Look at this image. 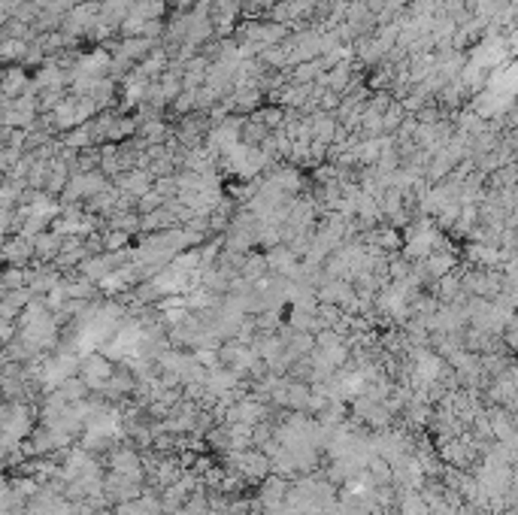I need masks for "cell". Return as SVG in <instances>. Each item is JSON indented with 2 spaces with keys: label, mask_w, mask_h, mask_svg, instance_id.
<instances>
[{
  "label": "cell",
  "mask_w": 518,
  "mask_h": 515,
  "mask_svg": "<svg viewBox=\"0 0 518 515\" xmlns=\"http://www.w3.org/2000/svg\"><path fill=\"white\" fill-rule=\"evenodd\" d=\"M113 376V364L106 361L103 355H88L79 361V379L88 385V388H103Z\"/></svg>",
  "instance_id": "obj_1"
},
{
  "label": "cell",
  "mask_w": 518,
  "mask_h": 515,
  "mask_svg": "<svg viewBox=\"0 0 518 515\" xmlns=\"http://www.w3.org/2000/svg\"><path fill=\"white\" fill-rule=\"evenodd\" d=\"M106 188V182H103V176L100 173H82V176H73L70 182H67V188H64V195H67L70 200H91L94 195H100V191Z\"/></svg>",
  "instance_id": "obj_2"
},
{
  "label": "cell",
  "mask_w": 518,
  "mask_h": 515,
  "mask_svg": "<svg viewBox=\"0 0 518 515\" xmlns=\"http://www.w3.org/2000/svg\"><path fill=\"white\" fill-rule=\"evenodd\" d=\"M433 246H440V234H436L431 225H422L415 234H409L406 255L409 258H427L433 252Z\"/></svg>",
  "instance_id": "obj_3"
},
{
  "label": "cell",
  "mask_w": 518,
  "mask_h": 515,
  "mask_svg": "<svg viewBox=\"0 0 518 515\" xmlns=\"http://www.w3.org/2000/svg\"><path fill=\"white\" fill-rule=\"evenodd\" d=\"M109 467H113L115 476H124V479H131V482H140V458H136V452H131V449L115 452L113 461H109Z\"/></svg>",
  "instance_id": "obj_4"
},
{
  "label": "cell",
  "mask_w": 518,
  "mask_h": 515,
  "mask_svg": "<svg viewBox=\"0 0 518 515\" xmlns=\"http://www.w3.org/2000/svg\"><path fill=\"white\" fill-rule=\"evenodd\" d=\"M122 195H131V197H143L145 191H152V176L145 170H131L122 176Z\"/></svg>",
  "instance_id": "obj_5"
},
{
  "label": "cell",
  "mask_w": 518,
  "mask_h": 515,
  "mask_svg": "<svg viewBox=\"0 0 518 515\" xmlns=\"http://www.w3.org/2000/svg\"><path fill=\"white\" fill-rule=\"evenodd\" d=\"M61 246H64V237L55 234V231H45V234L34 237V255H40V258H58Z\"/></svg>",
  "instance_id": "obj_6"
},
{
  "label": "cell",
  "mask_w": 518,
  "mask_h": 515,
  "mask_svg": "<svg viewBox=\"0 0 518 515\" xmlns=\"http://www.w3.org/2000/svg\"><path fill=\"white\" fill-rule=\"evenodd\" d=\"M454 267V258L449 252H431L424 258V270L436 276V279H443V276H449V270Z\"/></svg>",
  "instance_id": "obj_7"
},
{
  "label": "cell",
  "mask_w": 518,
  "mask_h": 515,
  "mask_svg": "<svg viewBox=\"0 0 518 515\" xmlns=\"http://www.w3.org/2000/svg\"><path fill=\"white\" fill-rule=\"evenodd\" d=\"M282 498H285V482L282 479H270L261 491L264 509H282Z\"/></svg>",
  "instance_id": "obj_8"
},
{
  "label": "cell",
  "mask_w": 518,
  "mask_h": 515,
  "mask_svg": "<svg viewBox=\"0 0 518 515\" xmlns=\"http://www.w3.org/2000/svg\"><path fill=\"white\" fill-rule=\"evenodd\" d=\"M240 467H243L245 476H264V473H267V467H270V461L264 455L252 452V455H243L240 458Z\"/></svg>",
  "instance_id": "obj_9"
},
{
  "label": "cell",
  "mask_w": 518,
  "mask_h": 515,
  "mask_svg": "<svg viewBox=\"0 0 518 515\" xmlns=\"http://www.w3.org/2000/svg\"><path fill=\"white\" fill-rule=\"evenodd\" d=\"M206 385H209V391H218V394H222V391H227V388H233V385H236V373L233 370H213V373H209V379H206Z\"/></svg>",
  "instance_id": "obj_10"
},
{
  "label": "cell",
  "mask_w": 518,
  "mask_h": 515,
  "mask_svg": "<svg viewBox=\"0 0 518 515\" xmlns=\"http://www.w3.org/2000/svg\"><path fill=\"white\" fill-rule=\"evenodd\" d=\"M231 416H233L236 421H240V425H252V421L261 416V407H258L254 400H243L240 407H236V409L231 412Z\"/></svg>",
  "instance_id": "obj_11"
},
{
  "label": "cell",
  "mask_w": 518,
  "mask_h": 515,
  "mask_svg": "<svg viewBox=\"0 0 518 515\" xmlns=\"http://www.w3.org/2000/svg\"><path fill=\"white\" fill-rule=\"evenodd\" d=\"M282 118H285V115H282V109L279 106H270V109H261V113L254 115V122H261L270 131V127H279L282 125Z\"/></svg>",
  "instance_id": "obj_12"
},
{
  "label": "cell",
  "mask_w": 518,
  "mask_h": 515,
  "mask_svg": "<svg viewBox=\"0 0 518 515\" xmlns=\"http://www.w3.org/2000/svg\"><path fill=\"white\" fill-rule=\"evenodd\" d=\"M127 243H131V234H124V231H113V234L103 237V249L106 252H122Z\"/></svg>",
  "instance_id": "obj_13"
},
{
  "label": "cell",
  "mask_w": 518,
  "mask_h": 515,
  "mask_svg": "<svg viewBox=\"0 0 518 515\" xmlns=\"http://www.w3.org/2000/svg\"><path fill=\"white\" fill-rule=\"evenodd\" d=\"M470 258H473V261H479V264H497L500 252L491 249V246H473V249H470Z\"/></svg>",
  "instance_id": "obj_14"
},
{
  "label": "cell",
  "mask_w": 518,
  "mask_h": 515,
  "mask_svg": "<svg viewBox=\"0 0 518 515\" xmlns=\"http://www.w3.org/2000/svg\"><path fill=\"white\" fill-rule=\"evenodd\" d=\"M264 270H267V261H264V258H249V261H243V276H249V279H258Z\"/></svg>",
  "instance_id": "obj_15"
},
{
  "label": "cell",
  "mask_w": 518,
  "mask_h": 515,
  "mask_svg": "<svg viewBox=\"0 0 518 515\" xmlns=\"http://www.w3.org/2000/svg\"><path fill=\"white\" fill-rule=\"evenodd\" d=\"M373 243L382 246V249H394V246H397V234L394 231H376V234H373Z\"/></svg>",
  "instance_id": "obj_16"
},
{
  "label": "cell",
  "mask_w": 518,
  "mask_h": 515,
  "mask_svg": "<svg viewBox=\"0 0 518 515\" xmlns=\"http://www.w3.org/2000/svg\"><path fill=\"white\" fill-rule=\"evenodd\" d=\"M403 512H406V515H424L427 507H424L422 498H409V500H403Z\"/></svg>",
  "instance_id": "obj_17"
},
{
  "label": "cell",
  "mask_w": 518,
  "mask_h": 515,
  "mask_svg": "<svg viewBox=\"0 0 518 515\" xmlns=\"http://www.w3.org/2000/svg\"><path fill=\"white\" fill-rule=\"evenodd\" d=\"M22 52H24V43L22 40H9V43H3V49H0L3 58H18Z\"/></svg>",
  "instance_id": "obj_18"
},
{
  "label": "cell",
  "mask_w": 518,
  "mask_h": 515,
  "mask_svg": "<svg viewBox=\"0 0 518 515\" xmlns=\"http://www.w3.org/2000/svg\"><path fill=\"white\" fill-rule=\"evenodd\" d=\"M115 227H118V231H136V227H140V222H136V218L134 216H115V222H113Z\"/></svg>",
  "instance_id": "obj_19"
},
{
  "label": "cell",
  "mask_w": 518,
  "mask_h": 515,
  "mask_svg": "<svg viewBox=\"0 0 518 515\" xmlns=\"http://www.w3.org/2000/svg\"><path fill=\"white\" fill-rule=\"evenodd\" d=\"M458 279H454V276H443V285H440V291H443V297H454V294H458Z\"/></svg>",
  "instance_id": "obj_20"
},
{
  "label": "cell",
  "mask_w": 518,
  "mask_h": 515,
  "mask_svg": "<svg viewBox=\"0 0 518 515\" xmlns=\"http://www.w3.org/2000/svg\"><path fill=\"white\" fill-rule=\"evenodd\" d=\"M82 515H113V512H106V509H97V512H88V509H85V512H82Z\"/></svg>",
  "instance_id": "obj_21"
},
{
  "label": "cell",
  "mask_w": 518,
  "mask_h": 515,
  "mask_svg": "<svg viewBox=\"0 0 518 515\" xmlns=\"http://www.w3.org/2000/svg\"><path fill=\"white\" fill-rule=\"evenodd\" d=\"M3 13H6V3H0V22H3V18H6Z\"/></svg>",
  "instance_id": "obj_22"
},
{
  "label": "cell",
  "mask_w": 518,
  "mask_h": 515,
  "mask_svg": "<svg viewBox=\"0 0 518 515\" xmlns=\"http://www.w3.org/2000/svg\"><path fill=\"white\" fill-rule=\"evenodd\" d=\"M203 515H222V512H203Z\"/></svg>",
  "instance_id": "obj_23"
}]
</instances>
